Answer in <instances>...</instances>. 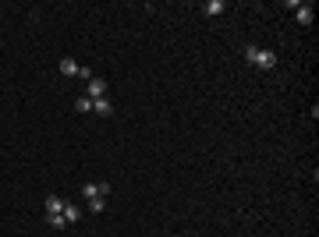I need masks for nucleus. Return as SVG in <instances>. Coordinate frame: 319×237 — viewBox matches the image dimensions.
Returning <instances> with one entry per match:
<instances>
[{
	"instance_id": "1",
	"label": "nucleus",
	"mask_w": 319,
	"mask_h": 237,
	"mask_svg": "<svg viewBox=\"0 0 319 237\" xmlns=\"http://www.w3.org/2000/svg\"><path fill=\"white\" fill-rule=\"evenodd\" d=\"M245 57H248V64H256V67H262V71H273V67H276V53H273V50L245 46Z\"/></svg>"
},
{
	"instance_id": "2",
	"label": "nucleus",
	"mask_w": 319,
	"mask_h": 237,
	"mask_svg": "<svg viewBox=\"0 0 319 237\" xmlns=\"http://www.w3.org/2000/svg\"><path fill=\"white\" fill-rule=\"evenodd\" d=\"M86 96H89V99H103V96H106V82H103V78L86 82Z\"/></svg>"
},
{
	"instance_id": "3",
	"label": "nucleus",
	"mask_w": 319,
	"mask_h": 237,
	"mask_svg": "<svg viewBox=\"0 0 319 237\" xmlns=\"http://www.w3.org/2000/svg\"><path fill=\"white\" fill-rule=\"evenodd\" d=\"M294 18H298V25H312V18H316L312 4H298V7H294Z\"/></svg>"
},
{
	"instance_id": "4",
	"label": "nucleus",
	"mask_w": 319,
	"mask_h": 237,
	"mask_svg": "<svg viewBox=\"0 0 319 237\" xmlns=\"http://www.w3.org/2000/svg\"><path fill=\"white\" fill-rule=\"evenodd\" d=\"M60 213H64V199L50 195V199H46V216H60Z\"/></svg>"
},
{
	"instance_id": "5",
	"label": "nucleus",
	"mask_w": 319,
	"mask_h": 237,
	"mask_svg": "<svg viewBox=\"0 0 319 237\" xmlns=\"http://www.w3.org/2000/svg\"><path fill=\"white\" fill-rule=\"evenodd\" d=\"M92 113H100V117H110V113H114L110 99H106V96H103V99H92Z\"/></svg>"
},
{
	"instance_id": "6",
	"label": "nucleus",
	"mask_w": 319,
	"mask_h": 237,
	"mask_svg": "<svg viewBox=\"0 0 319 237\" xmlns=\"http://www.w3.org/2000/svg\"><path fill=\"white\" fill-rule=\"evenodd\" d=\"M64 220H68V227H71V223H78V220H82V209L71 206V202H64Z\"/></svg>"
},
{
	"instance_id": "7",
	"label": "nucleus",
	"mask_w": 319,
	"mask_h": 237,
	"mask_svg": "<svg viewBox=\"0 0 319 237\" xmlns=\"http://www.w3.org/2000/svg\"><path fill=\"white\" fill-rule=\"evenodd\" d=\"M202 14H210V18L224 14V0H210V4H202Z\"/></svg>"
},
{
	"instance_id": "8",
	"label": "nucleus",
	"mask_w": 319,
	"mask_h": 237,
	"mask_svg": "<svg viewBox=\"0 0 319 237\" xmlns=\"http://www.w3.org/2000/svg\"><path fill=\"white\" fill-rule=\"evenodd\" d=\"M57 67H60V74H78V67H82V64H78V60H71V57H64Z\"/></svg>"
},
{
	"instance_id": "9",
	"label": "nucleus",
	"mask_w": 319,
	"mask_h": 237,
	"mask_svg": "<svg viewBox=\"0 0 319 237\" xmlns=\"http://www.w3.org/2000/svg\"><path fill=\"white\" fill-rule=\"evenodd\" d=\"M74 110H78V113H92V99H89V96H78V99H74Z\"/></svg>"
},
{
	"instance_id": "10",
	"label": "nucleus",
	"mask_w": 319,
	"mask_h": 237,
	"mask_svg": "<svg viewBox=\"0 0 319 237\" xmlns=\"http://www.w3.org/2000/svg\"><path fill=\"white\" fill-rule=\"evenodd\" d=\"M46 223H50L54 230H64V227H68V220H64V213H60V216H46Z\"/></svg>"
},
{
	"instance_id": "11",
	"label": "nucleus",
	"mask_w": 319,
	"mask_h": 237,
	"mask_svg": "<svg viewBox=\"0 0 319 237\" xmlns=\"http://www.w3.org/2000/svg\"><path fill=\"white\" fill-rule=\"evenodd\" d=\"M106 209V199H89V213H103Z\"/></svg>"
},
{
	"instance_id": "12",
	"label": "nucleus",
	"mask_w": 319,
	"mask_h": 237,
	"mask_svg": "<svg viewBox=\"0 0 319 237\" xmlns=\"http://www.w3.org/2000/svg\"><path fill=\"white\" fill-rule=\"evenodd\" d=\"M78 78H82V82H92L96 74H92V67H78Z\"/></svg>"
}]
</instances>
